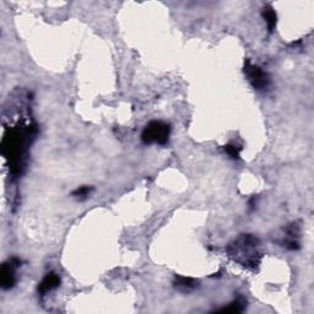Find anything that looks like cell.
<instances>
[{"instance_id": "3957f363", "label": "cell", "mask_w": 314, "mask_h": 314, "mask_svg": "<svg viewBox=\"0 0 314 314\" xmlns=\"http://www.w3.org/2000/svg\"><path fill=\"white\" fill-rule=\"evenodd\" d=\"M244 73L248 76V80L251 81V84L253 85L254 89L257 90H262L266 89L267 85H269V76L266 75L264 70L259 66L253 65L251 64V61L247 60L246 65H244Z\"/></svg>"}, {"instance_id": "7a4b0ae2", "label": "cell", "mask_w": 314, "mask_h": 314, "mask_svg": "<svg viewBox=\"0 0 314 314\" xmlns=\"http://www.w3.org/2000/svg\"><path fill=\"white\" fill-rule=\"evenodd\" d=\"M169 133L171 128L168 124L163 122H150L145 128H144L143 134H141V140L144 144H158V145H164L168 143Z\"/></svg>"}, {"instance_id": "ba28073f", "label": "cell", "mask_w": 314, "mask_h": 314, "mask_svg": "<svg viewBox=\"0 0 314 314\" xmlns=\"http://www.w3.org/2000/svg\"><path fill=\"white\" fill-rule=\"evenodd\" d=\"M244 308H246V302L241 298L238 300L233 301L232 303H230L228 307L225 308H221V310H217V312H226V313H239V312H243Z\"/></svg>"}, {"instance_id": "52a82bcc", "label": "cell", "mask_w": 314, "mask_h": 314, "mask_svg": "<svg viewBox=\"0 0 314 314\" xmlns=\"http://www.w3.org/2000/svg\"><path fill=\"white\" fill-rule=\"evenodd\" d=\"M262 16H264L265 21H266L269 32H272L275 26H276V12H275V10L270 5H267V6L262 9Z\"/></svg>"}, {"instance_id": "277c9868", "label": "cell", "mask_w": 314, "mask_h": 314, "mask_svg": "<svg viewBox=\"0 0 314 314\" xmlns=\"http://www.w3.org/2000/svg\"><path fill=\"white\" fill-rule=\"evenodd\" d=\"M21 261L17 258L9 259L6 262H4L0 271V284L4 290H10L16 284V275H15V269L20 266Z\"/></svg>"}, {"instance_id": "9c48e42d", "label": "cell", "mask_w": 314, "mask_h": 314, "mask_svg": "<svg viewBox=\"0 0 314 314\" xmlns=\"http://www.w3.org/2000/svg\"><path fill=\"white\" fill-rule=\"evenodd\" d=\"M91 192H92V187H87V185H85V187H80L75 190V192H73V197H75L76 199L79 200H84L89 197Z\"/></svg>"}, {"instance_id": "30bf717a", "label": "cell", "mask_w": 314, "mask_h": 314, "mask_svg": "<svg viewBox=\"0 0 314 314\" xmlns=\"http://www.w3.org/2000/svg\"><path fill=\"white\" fill-rule=\"evenodd\" d=\"M223 150L228 154L232 158H239V151H241V148H237L236 145H232V144H228L223 148Z\"/></svg>"}, {"instance_id": "6da1fadb", "label": "cell", "mask_w": 314, "mask_h": 314, "mask_svg": "<svg viewBox=\"0 0 314 314\" xmlns=\"http://www.w3.org/2000/svg\"><path fill=\"white\" fill-rule=\"evenodd\" d=\"M227 252L233 261L246 267L258 266L262 259V254L259 252V239L252 235L239 237L228 246Z\"/></svg>"}, {"instance_id": "8992f818", "label": "cell", "mask_w": 314, "mask_h": 314, "mask_svg": "<svg viewBox=\"0 0 314 314\" xmlns=\"http://www.w3.org/2000/svg\"><path fill=\"white\" fill-rule=\"evenodd\" d=\"M198 281L197 280L192 279V277H184V276H178L176 277V281H174V287L177 290L182 291V292H190L194 288H197Z\"/></svg>"}, {"instance_id": "5b68a950", "label": "cell", "mask_w": 314, "mask_h": 314, "mask_svg": "<svg viewBox=\"0 0 314 314\" xmlns=\"http://www.w3.org/2000/svg\"><path fill=\"white\" fill-rule=\"evenodd\" d=\"M59 285H60V277H59V275L55 274V272H50L41 281L40 286H38V292L42 293V295H46L47 292L58 287Z\"/></svg>"}]
</instances>
